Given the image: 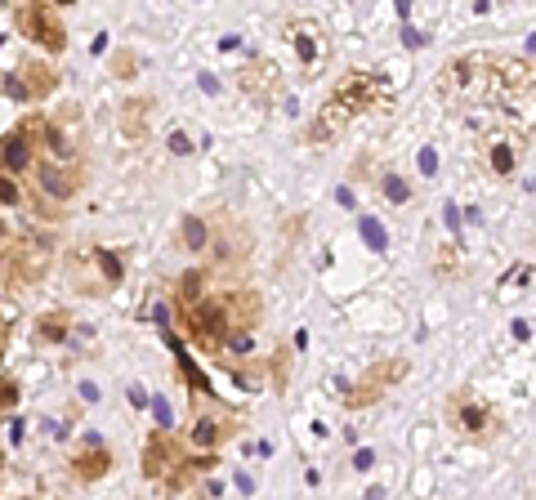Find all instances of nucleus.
Returning <instances> with one entry per match:
<instances>
[{
	"label": "nucleus",
	"instance_id": "nucleus-1",
	"mask_svg": "<svg viewBox=\"0 0 536 500\" xmlns=\"http://www.w3.org/2000/svg\"><path fill=\"white\" fill-rule=\"evenodd\" d=\"M536 90V72L509 54H465L438 72V94L460 112H492L514 107L523 94Z\"/></svg>",
	"mask_w": 536,
	"mask_h": 500
},
{
	"label": "nucleus",
	"instance_id": "nucleus-2",
	"mask_svg": "<svg viewBox=\"0 0 536 500\" xmlns=\"http://www.w3.org/2000/svg\"><path fill=\"white\" fill-rule=\"evenodd\" d=\"M447 416H452V424L465 438H496L501 433V420L492 416V407H487V402H474L465 388L447 398Z\"/></svg>",
	"mask_w": 536,
	"mask_h": 500
},
{
	"label": "nucleus",
	"instance_id": "nucleus-3",
	"mask_svg": "<svg viewBox=\"0 0 536 500\" xmlns=\"http://www.w3.org/2000/svg\"><path fill=\"white\" fill-rule=\"evenodd\" d=\"M27 27L41 36V45H50V50H63V32H58V22H50V14H45V9H32L27 18Z\"/></svg>",
	"mask_w": 536,
	"mask_h": 500
},
{
	"label": "nucleus",
	"instance_id": "nucleus-4",
	"mask_svg": "<svg viewBox=\"0 0 536 500\" xmlns=\"http://www.w3.org/2000/svg\"><path fill=\"white\" fill-rule=\"evenodd\" d=\"M41 188H45V192H54V197H72L67 175H63V170H54V165H41Z\"/></svg>",
	"mask_w": 536,
	"mask_h": 500
},
{
	"label": "nucleus",
	"instance_id": "nucleus-5",
	"mask_svg": "<svg viewBox=\"0 0 536 500\" xmlns=\"http://www.w3.org/2000/svg\"><path fill=\"white\" fill-rule=\"evenodd\" d=\"M32 161V152H27V139L22 134H14V139H5V165L9 170H22Z\"/></svg>",
	"mask_w": 536,
	"mask_h": 500
},
{
	"label": "nucleus",
	"instance_id": "nucleus-6",
	"mask_svg": "<svg viewBox=\"0 0 536 500\" xmlns=\"http://www.w3.org/2000/svg\"><path fill=\"white\" fill-rule=\"evenodd\" d=\"M192 438H197L201 447H210L215 438H219V429H215V420H197V424H192Z\"/></svg>",
	"mask_w": 536,
	"mask_h": 500
},
{
	"label": "nucleus",
	"instance_id": "nucleus-7",
	"mask_svg": "<svg viewBox=\"0 0 536 500\" xmlns=\"http://www.w3.org/2000/svg\"><path fill=\"white\" fill-rule=\"evenodd\" d=\"M103 465H107V456L99 451L94 460H81V473H90V478H99V473H103Z\"/></svg>",
	"mask_w": 536,
	"mask_h": 500
},
{
	"label": "nucleus",
	"instance_id": "nucleus-8",
	"mask_svg": "<svg viewBox=\"0 0 536 500\" xmlns=\"http://www.w3.org/2000/svg\"><path fill=\"white\" fill-rule=\"evenodd\" d=\"M99 264H103V273L112 277V282L121 277V264H116V255H107V250H103V255H99Z\"/></svg>",
	"mask_w": 536,
	"mask_h": 500
},
{
	"label": "nucleus",
	"instance_id": "nucleus-9",
	"mask_svg": "<svg viewBox=\"0 0 536 500\" xmlns=\"http://www.w3.org/2000/svg\"><path fill=\"white\" fill-rule=\"evenodd\" d=\"M0 201H5V205H14V201H18V188L9 184V179H0Z\"/></svg>",
	"mask_w": 536,
	"mask_h": 500
},
{
	"label": "nucleus",
	"instance_id": "nucleus-10",
	"mask_svg": "<svg viewBox=\"0 0 536 500\" xmlns=\"http://www.w3.org/2000/svg\"><path fill=\"white\" fill-rule=\"evenodd\" d=\"M45 335H50V339H63V335H67V326H63V322H54V317H45Z\"/></svg>",
	"mask_w": 536,
	"mask_h": 500
},
{
	"label": "nucleus",
	"instance_id": "nucleus-11",
	"mask_svg": "<svg viewBox=\"0 0 536 500\" xmlns=\"http://www.w3.org/2000/svg\"><path fill=\"white\" fill-rule=\"evenodd\" d=\"M188 241H192V246H201V241H206V233H201L197 219H188Z\"/></svg>",
	"mask_w": 536,
	"mask_h": 500
},
{
	"label": "nucleus",
	"instance_id": "nucleus-12",
	"mask_svg": "<svg viewBox=\"0 0 536 500\" xmlns=\"http://www.w3.org/2000/svg\"><path fill=\"white\" fill-rule=\"evenodd\" d=\"M5 90H9V94H14V99H27V94H32V90H27V85H22V81H9V85H5Z\"/></svg>",
	"mask_w": 536,
	"mask_h": 500
},
{
	"label": "nucleus",
	"instance_id": "nucleus-13",
	"mask_svg": "<svg viewBox=\"0 0 536 500\" xmlns=\"http://www.w3.org/2000/svg\"><path fill=\"white\" fill-rule=\"evenodd\" d=\"M0 402H18V384H5V388H0Z\"/></svg>",
	"mask_w": 536,
	"mask_h": 500
}]
</instances>
